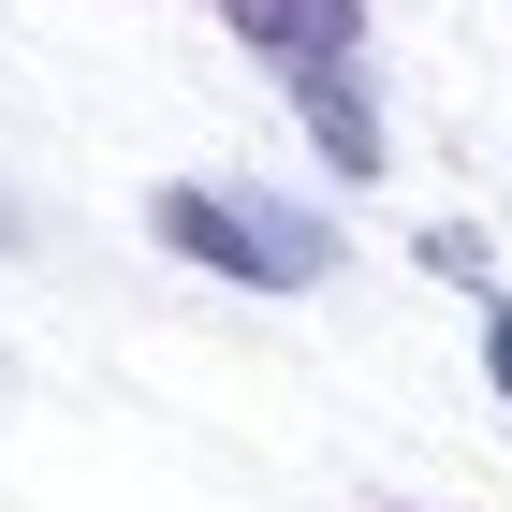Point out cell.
<instances>
[{"mask_svg": "<svg viewBox=\"0 0 512 512\" xmlns=\"http://www.w3.org/2000/svg\"><path fill=\"white\" fill-rule=\"evenodd\" d=\"M220 15H235L264 59H308V74H322V59L352 44V15H366V0H220Z\"/></svg>", "mask_w": 512, "mask_h": 512, "instance_id": "obj_2", "label": "cell"}, {"mask_svg": "<svg viewBox=\"0 0 512 512\" xmlns=\"http://www.w3.org/2000/svg\"><path fill=\"white\" fill-rule=\"evenodd\" d=\"M308 132H322V147H337V176H366V161H381V118H366V88L337 74V59H322V74H308Z\"/></svg>", "mask_w": 512, "mask_h": 512, "instance_id": "obj_3", "label": "cell"}, {"mask_svg": "<svg viewBox=\"0 0 512 512\" xmlns=\"http://www.w3.org/2000/svg\"><path fill=\"white\" fill-rule=\"evenodd\" d=\"M483 366H498V395H512V308H498V337H483Z\"/></svg>", "mask_w": 512, "mask_h": 512, "instance_id": "obj_4", "label": "cell"}, {"mask_svg": "<svg viewBox=\"0 0 512 512\" xmlns=\"http://www.w3.org/2000/svg\"><path fill=\"white\" fill-rule=\"evenodd\" d=\"M161 235L191 249V264H235V278H322L308 220H264V205H235V191H161Z\"/></svg>", "mask_w": 512, "mask_h": 512, "instance_id": "obj_1", "label": "cell"}]
</instances>
